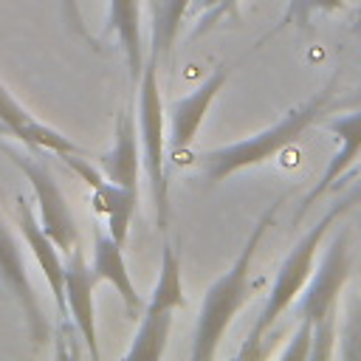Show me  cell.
<instances>
[{
  "label": "cell",
  "mask_w": 361,
  "mask_h": 361,
  "mask_svg": "<svg viewBox=\"0 0 361 361\" xmlns=\"http://www.w3.org/2000/svg\"><path fill=\"white\" fill-rule=\"evenodd\" d=\"M121 248H124V245H121L110 231L96 228V231H93V262H90V271H93L96 282L113 285V290H116V293L121 296V302H124L127 316H130V319H138V316L144 313L147 299H141V293L135 290Z\"/></svg>",
  "instance_id": "7c38bea8"
},
{
  "label": "cell",
  "mask_w": 361,
  "mask_h": 361,
  "mask_svg": "<svg viewBox=\"0 0 361 361\" xmlns=\"http://www.w3.org/2000/svg\"><path fill=\"white\" fill-rule=\"evenodd\" d=\"M285 203V195L279 200H274L262 217L254 223L245 245L240 248V254L234 257L231 268L223 271L212 285L209 290L203 293V302H200V313H197V324H195V341H192V358L195 361H212L217 355V347L228 330V324L234 322V316L240 313V307L245 305L248 299V274H251V262H254V254L268 231V226H274L276 220V212L282 209Z\"/></svg>",
  "instance_id": "7a4b0ae2"
},
{
  "label": "cell",
  "mask_w": 361,
  "mask_h": 361,
  "mask_svg": "<svg viewBox=\"0 0 361 361\" xmlns=\"http://www.w3.org/2000/svg\"><path fill=\"white\" fill-rule=\"evenodd\" d=\"M0 124L14 135L20 138L23 144H28L31 149H45V152H56L59 158L62 155H85V149L79 144H73L68 135H62L59 130L42 124L39 118H34L14 96L11 90H6V85L0 82Z\"/></svg>",
  "instance_id": "8fae6325"
},
{
  "label": "cell",
  "mask_w": 361,
  "mask_h": 361,
  "mask_svg": "<svg viewBox=\"0 0 361 361\" xmlns=\"http://www.w3.org/2000/svg\"><path fill=\"white\" fill-rule=\"evenodd\" d=\"M327 130L338 138V149H336V155L327 161V166H324V172H322V180L305 195V200H302L296 217H302V214L310 209V203H313L316 197H322L327 189H333V186L341 180V175L358 161V155H361V107L353 110V113H347V116L330 118V121H327Z\"/></svg>",
  "instance_id": "4fadbf2b"
},
{
  "label": "cell",
  "mask_w": 361,
  "mask_h": 361,
  "mask_svg": "<svg viewBox=\"0 0 361 361\" xmlns=\"http://www.w3.org/2000/svg\"><path fill=\"white\" fill-rule=\"evenodd\" d=\"M17 228L25 240V245L31 248L54 299H56V310H59V322L62 327H73L71 324V316H68V302H65V259H62V251L56 248V243L42 231L39 220H34V212L31 206L25 203V197H17Z\"/></svg>",
  "instance_id": "30bf717a"
},
{
  "label": "cell",
  "mask_w": 361,
  "mask_h": 361,
  "mask_svg": "<svg viewBox=\"0 0 361 361\" xmlns=\"http://www.w3.org/2000/svg\"><path fill=\"white\" fill-rule=\"evenodd\" d=\"M333 93H336V79L327 87H322L319 93H313L310 99H305L302 104L290 107L271 127H265V130H259V133H254V135H248L243 141H231V144H223V147L200 149L195 155L197 169L203 172V178L209 183H217V180H226L228 175H234L240 169L265 164L268 158L279 155L288 144H293L313 121H319L324 116L327 104L333 102Z\"/></svg>",
  "instance_id": "6da1fadb"
},
{
  "label": "cell",
  "mask_w": 361,
  "mask_h": 361,
  "mask_svg": "<svg viewBox=\"0 0 361 361\" xmlns=\"http://www.w3.org/2000/svg\"><path fill=\"white\" fill-rule=\"evenodd\" d=\"M138 141H141V161L149 180L158 231L166 234L169 226V183L164 169V147H166V113L158 87V56L147 54L141 79H138Z\"/></svg>",
  "instance_id": "277c9868"
},
{
  "label": "cell",
  "mask_w": 361,
  "mask_h": 361,
  "mask_svg": "<svg viewBox=\"0 0 361 361\" xmlns=\"http://www.w3.org/2000/svg\"><path fill=\"white\" fill-rule=\"evenodd\" d=\"M141 141H138V127L130 110H121L116 116V138L113 147L99 158V169L104 172L107 180L135 189L138 192V178H141Z\"/></svg>",
  "instance_id": "5bb4252c"
},
{
  "label": "cell",
  "mask_w": 361,
  "mask_h": 361,
  "mask_svg": "<svg viewBox=\"0 0 361 361\" xmlns=\"http://www.w3.org/2000/svg\"><path fill=\"white\" fill-rule=\"evenodd\" d=\"M0 282L17 299V305L23 310V319L28 324L31 341L37 347L48 344V338H51V322L42 313L39 296H37V290L31 285V276H28V268H25V259H23V245L11 234V228H8V223L3 217H0Z\"/></svg>",
  "instance_id": "52a82bcc"
},
{
  "label": "cell",
  "mask_w": 361,
  "mask_h": 361,
  "mask_svg": "<svg viewBox=\"0 0 361 361\" xmlns=\"http://www.w3.org/2000/svg\"><path fill=\"white\" fill-rule=\"evenodd\" d=\"M353 34H355V37H361V8L353 14Z\"/></svg>",
  "instance_id": "d4e9b609"
},
{
  "label": "cell",
  "mask_w": 361,
  "mask_h": 361,
  "mask_svg": "<svg viewBox=\"0 0 361 361\" xmlns=\"http://www.w3.org/2000/svg\"><path fill=\"white\" fill-rule=\"evenodd\" d=\"M344 6H347V0H288V6H285V11H282L279 23H276L265 37H259V39H257V48H259V45H265V39L276 37L279 31H285L288 25L307 28V25H310V20H313V14L341 11Z\"/></svg>",
  "instance_id": "d6986e66"
},
{
  "label": "cell",
  "mask_w": 361,
  "mask_h": 361,
  "mask_svg": "<svg viewBox=\"0 0 361 361\" xmlns=\"http://www.w3.org/2000/svg\"><path fill=\"white\" fill-rule=\"evenodd\" d=\"M59 3H62V17H65L68 28H71L76 37H82L85 42H90L93 48H99L96 39H93L90 31H87V25H85V17H82V11H79V0H59Z\"/></svg>",
  "instance_id": "603a6c76"
},
{
  "label": "cell",
  "mask_w": 361,
  "mask_h": 361,
  "mask_svg": "<svg viewBox=\"0 0 361 361\" xmlns=\"http://www.w3.org/2000/svg\"><path fill=\"white\" fill-rule=\"evenodd\" d=\"M310 347H313V322L310 319H299L293 336L288 338L285 350L279 353L282 361H307L310 358Z\"/></svg>",
  "instance_id": "7402d4cb"
},
{
  "label": "cell",
  "mask_w": 361,
  "mask_h": 361,
  "mask_svg": "<svg viewBox=\"0 0 361 361\" xmlns=\"http://www.w3.org/2000/svg\"><path fill=\"white\" fill-rule=\"evenodd\" d=\"M192 11H195L192 39L209 34L223 20L240 23V0H192Z\"/></svg>",
  "instance_id": "ffe728a7"
},
{
  "label": "cell",
  "mask_w": 361,
  "mask_h": 361,
  "mask_svg": "<svg viewBox=\"0 0 361 361\" xmlns=\"http://www.w3.org/2000/svg\"><path fill=\"white\" fill-rule=\"evenodd\" d=\"M3 155L28 178L31 189H34V197H37V209H39V226L42 231L56 243V248L62 254H71L76 245H79V228H76V220H73V212L54 178V172L48 169L45 161L34 158L31 152H23V149H14L8 144H0Z\"/></svg>",
  "instance_id": "5b68a950"
},
{
  "label": "cell",
  "mask_w": 361,
  "mask_h": 361,
  "mask_svg": "<svg viewBox=\"0 0 361 361\" xmlns=\"http://www.w3.org/2000/svg\"><path fill=\"white\" fill-rule=\"evenodd\" d=\"M169 327H172V313H141L138 316V330L133 336L130 350L124 353L127 361L133 358H147V361H158L164 358L166 341H169Z\"/></svg>",
  "instance_id": "e0dca14e"
},
{
  "label": "cell",
  "mask_w": 361,
  "mask_h": 361,
  "mask_svg": "<svg viewBox=\"0 0 361 361\" xmlns=\"http://www.w3.org/2000/svg\"><path fill=\"white\" fill-rule=\"evenodd\" d=\"M226 79H228V71H226V65H220L189 96L172 102L169 116H166V144H169V149L175 155L186 152L192 147V141H195V135H197V130H200L214 96L226 85Z\"/></svg>",
  "instance_id": "ba28073f"
},
{
  "label": "cell",
  "mask_w": 361,
  "mask_h": 361,
  "mask_svg": "<svg viewBox=\"0 0 361 361\" xmlns=\"http://www.w3.org/2000/svg\"><path fill=\"white\" fill-rule=\"evenodd\" d=\"M93 288L96 276L76 245L71 254H65V302L71 324L76 327L79 338L85 341L90 358H99V338H96V305H93Z\"/></svg>",
  "instance_id": "9c48e42d"
},
{
  "label": "cell",
  "mask_w": 361,
  "mask_h": 361,
  "mask_svg": "<svg viewBox=\"0 0 361 361\" xmlns=\"http://www.w3.org/2000/svg\"><path fill=\"white\" fill-rule=\"evenodd\" d=\"M347 276H350V231L341 228L324 248L316 274H310L302 296L296 299V319H310L313 324L336 319L338 296Z\"/></svg>",
  "instance_id": "8992f818"
},
{
  "label": "cell",
  "mask_w": 361,
  "mask_h": 361,
  "mask_svg": "<svg viewBox=\"0 0 361 361\" xmlns=\"http://www.w3.org/2000/svg\"><path fill=\"white\" fill-rule=\"evenodd\" d=\"M90 195H93V209L96 214L104 217L107 223V231L124 245L127 243V231H130V223H133V214L138 209V192L135 189H127V186H118L107 178H102L99 183L90 186Z\"/></svg>",
  "instance_id": "2e32d148"
},
{
  "label": "cell",
  "mask_w": 361,
  "mask_h": 361,
  "mask_svg": "<svg viewBox=\"0 0 361 361\" xmlns=\"http://www.w3.org/2000/svg\"><path fill=\"white\" fill-rule=\"evenodd\" d=\"M192 8V0H152V48L149 54L164 62L180 34V20Z\"/></svg>",
  "instance_id": "ac0fdd59"
},
{
  "label": "cell",
  "mask_w": 361,
  "mask_h": 361,
  "mask_svg": "<svg viewBox=\"0 0 361 361\" xmlns=\"http://www.w3.org/2000/svg\"><path fill=\"white\" fill-rule=\"evenodd\" d=\"M107 31L116 34L127 71H130V82L135 85L147 62V48H144V34H141V0H110Z\"/></svg>",
  "instance_id": "9a60e30c"
},
{
  "label": "cell",
  "mask_w": 361,
  "mask_h": 361,
  "mask_svg": "<svg viewBox=\"0 0 361 361\" xmlns=\"http://www.w3.org/2000/svg\"><path fill=\"white\" fill-rule=\"evenodd\" d=\"M336 355L347 361H361V288L355 290L347 307V319H344V330L336 344Z\"/></svg>",
  "instance_id": "44dd1931"
},
{
  "label": "cell",
  "mask_w": 361,
  "mask_h": 361,
  "mask_svg": "<svg viewBox=\"0 0 361 361\" xmlns=\"http://www.w3.org/2000/svg\"><path fill=\"white\" fill-rule=\"evenodd\" d=\"M338 214H341V209L333 206V209H330L307 234H302V240L288 251V257L282 259V265H279V271H276V279H274V285H271V293H268V299H265V307L259 310V316H257V322H254V327H251V333H248V338H245V344H243V350H240V358H257V355H262L259 341L265 338V333L271 330V324L302 296V290H305V285H307V279H310V274H313L316 251H319L324 234L330 231V226L336 223Z\"/></svg>",
  "instance_id": "3957f363"
},
{
  "label": "cell",
  "mask_w": 361,
  "mask_h": 361,
  "mask_svg": "<svg viewBox=\"0 0 361 361\" xmlns=\"http://www.w3.org/2000/svg\"><path fill=\"white\" fill-rule=\"evenodd\" d=\"M355 203H361V178L353 183V189H347V192H344V197H341V200H336V206L341 209V214H344L347 209H353Z\"/></svg>",
  "instance_id": "cb8c5ba5"
}]
</instances>
